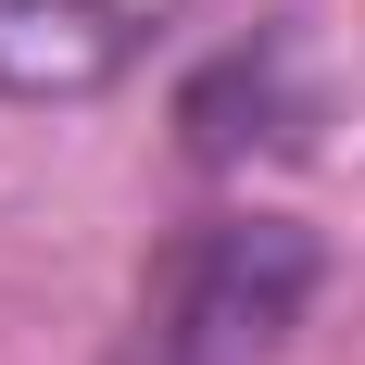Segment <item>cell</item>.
Wrapping results in <instances>:
<instances>
[{"instance_id":"6da1fadb","label":"cell","mask_w":365,"mask_h":365,"mask_svg":"<svg viewBox=\"0 0 365 365\" xmlns=\"http://www.w3.org/2000/svg\"><path fill=\"white\" fill-rule=\"evenodd\" d=\"M315 302V240L290 215H227L189 227L139 290V340L126 365H264L290 340V315Z\"/></svg>"},{"instance_id":"7a4b0ae2","label":"cell","mask_w":365,"mask_h":365,"mask_svg":"<svg viewBox=\"0 0 365 365\" xmlns=\"http://www.w3.org/2000/svg\"><path fill=\"white\" fill-rule=\"evenodd\" d=\"M189 0H0V88L13 101H101L164 51Z\"/></svg>"}]
</instances>
